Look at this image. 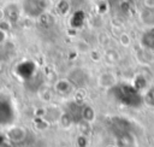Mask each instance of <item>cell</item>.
Instances as JSON below:
<instances>
[{
	"label": "cell",
	"mask_w": 154,
	"mask_h": 147,
	"mask_svg": "<svg viewBox=\"0 0 154 147\" xmlns=\"http://www.w3.org/2000/svg\"><path fill=\"white\" fill-rule=\"evenodd\" d=\"M49 4V0H23L22 8L28 17L38 18L47 12Z\"/></svg>",
	"instance_id": "1"
},
{
	"label": "cell",
	"mask_w": 154,
	"mask_h": 147,
	"mask_svg": "<svg viewBox=\"0 0 154 147\" xmlns=\"http://www.w3.org/2000/svg\"><path fill=\"white\" fill-rule=\"evenodd\" d=\"M97 39H99V42H100L101 45H105V43H107V41H108V36H107L106 34H100Z\"/></svg>",
	"instance_id": "16"
},
{
	"label": "cell",
	"mask_w": 154,
	"mask_h": 147,
	"mask_svg": "<svg viewBox=\"0 0 154 147\" xmlns=\"http://www.w3.org/2000/svg\"><path fill=\"white\" fill-rule=\"evenodd\" d=\"M76 48H77V51L81 52V53H87V52L90 51L89 45H88L87 42H84V41H78L77 45H76Z\"/></svg>",
	"instance_id": "13"
},
{
	"label": "cell",
	"mask_w": 154,
	"mask_h": 147,
	"mask_svg": "<svg viewBox=\"0 0 154 147\" xmlns=\"http://www.w3.org/2000/svg\"><path fill=\"white\" fill-rule=\"evenodd\" d=\"M76 145H77L78 147H87V146H88V139H87V136H85L84 134L79 135V136L76 139Z\"/></svg>",
	"instance_id": "14"
},
{
	"label": "cell",
	"mask_w": 154,
	"mask_h": 147,
	"mask_svg": "<svg viewBox=\"0 0 154 147\" xmlns=\"http://www.w3.org/2000/svg\"><path fill=\"white\" fill-rule=\"evenodd\" d=\"M2 19H5V11L2 7H0V20H2Z\"/></svg>",
	"instance_id": "19"
},
{
	"label": "cell",
	"mask_w": 154,
	"mask_h": 147,
	"mask_svg": "<svg viewBox=\"0 0 154 147\" xmlns=\"http://www.w3.org/2000/svg\"><path fill=\"white\" fill-rule=\"evenodd\" d=\"M61 113H63V112L59 110V107H57V106H54V105H48V106L45 107V110H43L42 118H43L48 124H54V123H58V122H59Z\"/></svg>",
	"instance_id": "4"
},
{
	"label": "cell",
	"mask_w": 154,
	"mask_h": 147,
	"mask_svg": "<svg viewBox=\"0 0 154 147\" xmlns=\"http://www.w3.org/2000/svg\"><path fill=\"white\" fill-rule=\"evenodd\" d=\"M102 57L108 64H116L119 60V54L116 49H107Z\"/></svg>",
	"instance_id": "10"
},
{
	"label": "cell",
	"mask_w": 154,
	"mask_h": 147,
	"mask_svg": "<svg viewBox=\"0 0 154 147\" xmlns=\"http://www.w3.org/2000/svg\"><path fill=\"white\" fill-rule=\"evenodd\" d=\"M88 72L82 69V67H75L72 69L69 75H67V80L75 86V87H83L88 83Z\"/></svg>",
	"instance_id": "3"
},
{
	"label": "cell",
	"mask_w": 154,
	"mask_h": 147,
	"mask_svg": "<svg viewBox=\"0 0 154 147\" xmlns=\"http://www.w3.org/2000/svg\"><path fill=\"white\" fill-rule=\"evenodd\" d=\"M0 70H1V61H0Z\"/></svg>",
	"instance_id": "22"
},
{
	"label": "cell",
	"mask_w": 154,
	"mask_h": 147,
	"mask_svg": "<svg viewBox=\"0 0 154 147\" xmlns=\"http://www.w3.org/2000/svg\"><path fill=\"white\" fill-rule=\"evenodd\" d=\"M119 42H120V45L124 46V47L130 46V43H131V37H130V35L126 34V33H122V34L119 35Z\"/></svg>",
	"instance_id": "11"
},
{
	"label": "cell",
	"mask_w": 154,
	"mask_h": 147,
	"mask_svg": "<svg viewBox=\"0 0 154 147\" xmlns=\"http://www.w3.org/2000/svg\"><path fill=\"white\" fill-rule=\"evenodd\" d=\"M141 20L149 25V27H154V8H148L146 7L142 12H141Z\"/></svg>",
	"instance_id": "9"
},
{
	"label": "cell",
	"mask_w": 154,
	"mask_h": 147,
	"mask_svg": "<svg viewBox=\"0 0 154 147\" xmlns=\"http://www.w3.org/2000/svg\"><path fill=\"white\" fill-rule=\"evenodd\" d=\"M57 10H58V12H59L60 14H66L67 11H69V2H67L66 0H61V1L58 4Z\"/></svg>",
	"instance_id": "12"
},
{
	"label": "cell",
	"mask_w": 154,
	"mask_h": 147,
	"mask_svg": "<svg viewBox=\"0 0 154 147\" xmlns=\"http://www.w3.org/2000/svg\"><path fill=\"white\" fill-rule=\"evenodd\" d=\"M105 147H117L116 145H112V143H108V145H106Z\"/></svg>",
	"instance_id": "21"
},
{
	"label": "cell",
	"mask_w": 154,
	"mask_h": 147,
	"mask_svg": "<svg viewBox=\"0 0 154 147\" xmlns=\"http://www.w3.org/2000/svg\"><path fill=\"white\" fill-rule=\"evenodd\" d=\"M0 147H10L8 141H7V142H1V143H0Z\"/></svg>",
	"instance_id": "20"
},
{
	"label": "cell",
	"mask_w": 154,
	"mask_h": 147,
	"mask_svg": "<svg viewBox=\"0 0 154 147\" xmlns=\"http://www.w3.org/2000/svg\"><path fill=\"white\" fill-rule=\"evenodd\" d=\"M95 110L89 106V105H85L82 110H81V117L82 119L84 120V123H88V124H91L94 120H95Z\"/></svg>",
	"instance_id": "8"
},
{
	"label": "cell",
	"mask_w": 154,
	"mask_h": 147,
	"mask_svg": "<svg viewBox=\"0 0 154 147\" xmlns=\"http://www.w3.org/2000/svg\"><path fill=\"white\" fill-rule=\"evenodd\" d=\"M97 83L101 88H105V89H109V88H113L116 84H117V77L114 74L109 72V71H106V72H102L99 78H97Z\"/></svg>",
	"instance_id": "6"
},
{
	"label": "cell",
	"mask_w": 154,
	"mask_h": 147,
	"mask_svg": "<svg viewBox=\"0 0 154 147\" xmlns=\"http://www.w3.org/2000/svg\"><path fill=\"white\" fill-rule=\"evenodd\" d=\"M4 11H5V18L11 23H16L19 19L20 8L16 2H10L6 7H4Z\"/></svg>",
	"instance_id": "7"
},
{
	"label": "cell",
	"mask_w": 154,
	"mask_h": 147,
	"mask_svg": "<svg viewBox=\"0 0 154 147\" xmlns=\"http://www.w3.org/2000/svg\"><path fill=\"white\" fill-rule=\"evenodd\" d=\"M7 40V33L0 29V45H2Z\"/></svg>",
	"instance_id": "17"
},
{
	"label": "cell",
	"mask_w": 154,
	"mask_h": 147,
	"mask_svg": "<svg viewBox=\"0 0 154 147\" xmlns=\"http://www.w3.org/2000/svg\"><path fill=\"white\" fill-rule=\"evenodd\" d=\"M75 86L67 78H60L54 83V89L60 96H67L73 92Z\"/></svg>",
	"instance_id": "5"
},
{
	"label": "cell",
	"mask_w": 154,
	"mask_h": 147,
	"mask_svg": "<svg viewBox=\"0 0 154 147\" xmlns=\"http://www.w3.org/2000/svg\"><path fill=\"white\" fill-rule=\"evenodd\" d=\"M5 137L11 143H20L26 139V130L20 125H12L6 130Z\"/></svg>",
	"instance_id": "2"
},
{
	"label": "cell",
	"mask_w": 154,
	"mask_h": 147,
	"mask_svg": "<svg viewBox=\"0 0 154 147\" xmlns=\"http://www.w3.org/2000/svg\"><path fill=\"white\" fill-rule=\"evenodd\" d=\"M11 24H12V23L5 18V19L0 20V29L4 30V31H6V33H8V30L11 29Z\"/></svg>",
	"instance_id": "15"
},
{
	"label": "cell",
	"mask_w": 154,
	"mask_h": 147,
	"mask_svg": "<svg viewBox=\"0 0 154 147\" xmlns=\"http://www.w3.org/2000/svg\"><path fill=\"white\" fill-rule=\"evenodd\" d=\"M143 4L148 8H154V0H143Z\"/></svg>",
	"instance_id": "18"
}]
</instances>
